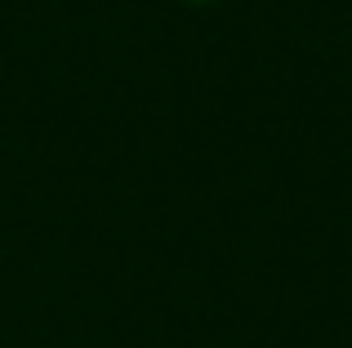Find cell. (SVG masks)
Segmentation results:
<instances>
[{
  "instance_id": "6da1fadb",
  "label": "cell",
  "mask_w": 352,
  "mask_h": 348,
  "mask_svg": "<svg viewBox=\"0 0 352 348\" xmlns=\"http://www.w3.org/2000/svg\"><path fill=\"white\" fill-rule=\"evenodd\" d=\"M192 5H210V0H192Z\"/></svg>"
}]
</instances>
